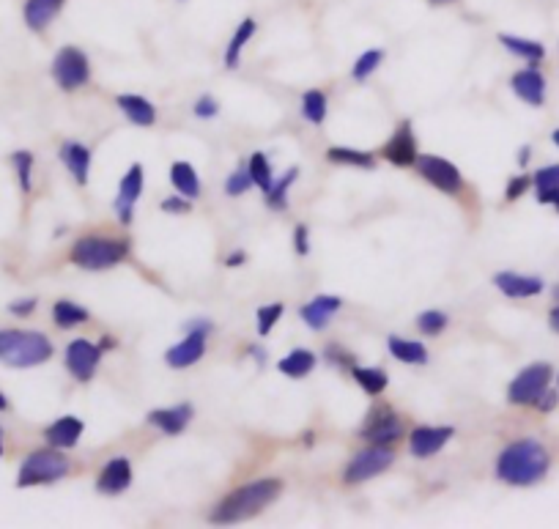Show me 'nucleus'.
Listing matches in <instances>:
<instances>
[{
    "label": "nucleus",
    "instance_id": "nucleus-20",
    "mask_svg": "<svg viewBox=\"0 0 559 529\" xmlns=\"http://www.w3.org/2000/svg\"><path fill=\"white\" fill-rule=\"evenodd\" d=\"M85 425L80 417H74V414H66V417H58L53 425H47L44 428V439H47V445L50 447H58V450H72L77 442H80V436H83Z\"/></svg>",
    "mask_w": 559,
    "mask_h": 529
},
{
    "label": "nucleus",
    "instance_id": "nucleus-39",
    "mask_svg": "<svg viewBox=\"0 0 559 529\" xmlns=\"http://www.w3.org/2000/svg\"><path fill=\"white\" fill-rule=\"evenodd\" d=\"M285 307L280 302L275 305H266V307H258V335H269L275 324L283 318Z\"/></svg>",
    "mask_w": 559,
    "mask_h": 529
},
{
    "label": "nucleus",
    "instance_id": "nucleus-48",
    "mask_svg": "<svg viewBox=\"0 0 559 529\" xmlns=\"http://www.w3.org/2000/svg\"><path fill=\"white\" fill-rule=\"evenodd\" d=\"M307 225H296V231H294V250L299 255H307L310 253V242H307Z\"/></svg>",
    "mask_w": 559,
    "mask_h": 529
},
{
    "label": "nucleus",
    "instance_id": "nucleus-21",
    "mask_svg": "<svg viewBox=\"0 0 559 529\" xmlns=\"http://www.w3.org/2000/svg\"><path fill=\"white\" fill-rule=\"evenodd\" d=\"M192 406L190 403H179V406H170V409H154L148 412V423L159 428L165 436H179L184 434V428L192 420Z\"/></svg>",
    "mask_w": 559,
    "mask_h": 529
},
{
    "label": "nucleus",
    "instance_id": "nucleus-13",
    "mask_svg": "<svg viewBox=\"0 0 559 529\" xmlns=\"http://www.w3.org/2000/svg\"><path fill=\"white\" fill-rule=\"evenodd\" d=\"M453 428L450 425H420L414 428L412 439H409V453L414 458H431L442 450L450 439H453Z\"/></svg>",
    "mask_w": 559,
    "mask_h": 529
},
{
    "label": "nucleus",
    "instance_id": "nucleus-40",
    "mask_svg": "<svg viewBox=\"0 0 559 529\" xmlns=\"http://www.w3.org/2000/svg\"><path fill=\"white\" fill-rule=\"evenodd\" d=\"M250 187H253V179H250L247 168L233 170L231 176H228V181H225V192H228V198H239V195H244Z\"/></svg>",
    "mask_w": 559,
    "mask_h": 529
},
{
    "label": "nucleus",
    "instance_id": "nucleus-23",
    "mask_svg": "<svg viewBox=\"0 0 559 529\" xmlns=\"http://www.w3.org/2000/svg\"><path fill=\"white\" fill-rule=\"evenodd\" d=\"M58 157L66 165V170L72 173L77 184H88V173H91V149L77 143V140H66Z\"/></svg>",
    "mask_w": 559,
    "mask_h": 529
},
{
    "label": "nucleus",
    "instance_id": "nucleus-5",
    "mask_svg": "<svg viewBox=\"0 0 559 529\" xmlns=\"http://www.w3.org/2000/svg\"><path fill=\"white\" fill-rule=\"evenodd\" d=\"M69 458H66L58 447H42L33 450L25 461H22L20 472H17V488H33V486H50L58 483L69 475Z\"/></svg>",
    "mask_w": 559,
    "mask_h": 529
},
{
    "label": "nucleus",
    "instance_id": "nucleus-24",
    "mask_svg": "<svg viewBox=\"0 0 559 529\" xmlns=\"http://www.w3.org/2000/svg\"><path fill=\"white\" fill-rule=\"evenodd\" d=\"M116 105L121 107V113H124L132 124H138V127H151V124L157 121V107L151 105L148 99H143V96L121 94L116 99Z\"/></svg>",
    "mask_w": 559,
    "mask_h": 529
},
{
    "label": "nucleus",
    "instance_id": "nucleus-43",
    "mask_svg": "<svg viewBox=\"0 0 559 529\" xmlns=\"http://www.w3.org/2000/svg\"><path fill=\"white\" fill-rule=\"evenodd\" d=\"M192 110H195V116L198 118H214L217 113H220V102H217V99H214L211 94H203L201 99L195 102Z\"/></svg>",
    "mask_w": 559,
    "mask_h": 529
},
{
    "label": "nucleus",
    "instance_id": "nucleus-27",
    "mask_svg": "<svg viewBox=\"0 0 559 529\" xmlns=\"http://www.w3.org/2000/svg\"><path fill=\"white\" fill-rule=\"evenodd\" d=\"M170 184L179 190V195L190 198V201L201 195V179H198V170L192 168L190 162H176L170 168Z\"/></svg>",
    "mask_w": 559,
    "mask_h": 529
},
{
    "label": "nucleus",
    "instance_id": "nucleus-54",
    "mask_svg": "<svg viewBox=\"0 0 559 529\" xmlns=\"http://www.w3.org/2000/svg\"><path fill=\"white\" fill-rule=\"evenodd\" d=\"M99 346H102V351H105V349H113V346H116V340H113V338H105V340H102V343H99Z\"/></svg>",
    "mask_w": 559,
    "mask_h": 529
},
{
    "label": "nucleus",
    "instance_id": "nucleus-37",
    "mask_svg": "<svg viewBox=\"0 0 559 529\" xmlns=\"http://www.w3.org/2000/svg\"><path fill=\"white\" fill-rule=\"evenodd\" d=\"M381 61H384V53L381 50H368V53H362L357 58V64H354V69H351V77L357 80V83H362V80H368L376 69L381 66Z\"/></svg>",
    "mask_w": 559,
    "mask_h": 529
},
{
    "label": "nucleus",
    "instance_id": "nucleus-3",
    "mask_svg": "<svg viewBox=\"0 0 559 529\" xmlns=\"http://www.w3.org/2000/svg\"><path fill=\"white\" fill-rule=\"evenodd\" d=\"M53 340L28 329H0V362L9 368H36L53 357Z\"/></svg>",
    "mask_w": 559,
    "mask_h": 529
},
{
    "label": "nucleus",
    "instance_id": "nucleus-1",
    "mask_svg": "<svg viewBox=\"0 0 559 529\" xmlns=\"http://www.w3.org/2000/svg\"><path fill=\"white\" fill-rule=\"evenodd\" d=\"M549 469L551 453L543 442L532 439V436L510 442L496 458V477L502 483H507V486H535V483H540L543 477L549 475Z\"/></svg>",
    "mask_w": 559,
    "mask_h": 529
},
{
    "label": "nucleus",
    "instance_id": "nucleus-57",
    "mask_svg": "<svg viewBox=\"0 0 559 529\" xmlns=\"http://www.w3.org/2000/svg\"><path fill=\"white\" fill-rule=\"evenodd\" d=\"M551 140H554V146L559 149V129H554V132H551Z\"/></svg>",
    "mask_w": 559,
    "mask_h": 529
},
{
    "label": "nucleus",
    "instance_id": "nucleus-14",
    "mask_svg": "<svg viewBox=\"0 0 559 529\" xmlns=\"http://www.w3.org/2000/svg\"><path fill=\"white\" fill-rule=\"evenodd\" d=\"M129 486H132V461L127 455L110 458L105 469L96 477V491L107 494V497H116L121 491H127Z\"/></svg>",
    "mask_w": 559,
    "mask_h": 529
},
{
    "label": "nucleus",
    "instance_id": "nucleus-26",
    "mask_svg": "<svg viewBox=\"0 0 559 529\" xmlns=\"http://www.w3.org/2000/svg\"><path fill=\"white\" fill-rule=\"evenodd\" d=\"M255 31H258V22H255L253 17H244V20L236 25V33L231 36L228 50H225V66H228V69H236V66H239V61H242L244 44L253 39Z\"/></svg>",
    "mask_w": 559,
    "mask_h": 529
},
{
    "label": "nucleus",
    "instance_id": "nucleus-7",
    "mask_svg": "<svg viewBox=\"0 0 559 529\" xmlns=\"http://www.w3.org/2000/svg\"><path fill=\"white\" fill-rule=\"evenodd\" d=\"M50 72H53V80L61 91H77L91 80V61L77 47H61L55 53Z\"/></svg>",
    "mask_w": 559,
    "mask_h": 529
},
{
    "label": "nucleus",
    "instance_id": "nucleus-32",
    "mask_svg": "<svg viewBox=\"0 0 559 529\" xmlns=\"http://www.w3.org/2000/svg\"><path fill=\"white\" fill-rule=\"evenodd\" d=\"M247 173H250V179L258 190L269 192L272 190V184H275V173H272V165H269V157H266L264 151H255L250 162H247Z\"/></svg>",
    "mask_w": 559,
    "mask_h": 529
},
{
    "label": "nucleus",
    "instance_id": "nucleus-25",
    "mask_svg": "<svg viewBox=\"0 0 559 529\" xmlns=\"http://www.w3.org/2000/svg\"><path fill=\"white\" fill-rule=\"evenodd\" d=\"M499 44L505 47L507 53L524 58L532 66H538L546 58V47L543 44L532 42V39H521V36H513V33H499Z\"/></svg>",
    "mask_w": 559,
    "mask_h": 529
},
{
    "label": "nucleus",
    "instance_id": "nucleus-50",
    "mask_svg": "<svg viewBox=\"0 0 559 529\" xmlns=\"http://www.w3.org/2000/svg\"><path fill=\"white\" fill-rule=\"evenodd\" d=\"M244 261H247V253H244V250H239V253L228 255V261H225V264H228V266H242Z\"/></svg>",
    "mask_w": 559,
    "mask_h": 529
},
{
    "label": "nucleus",
    "instance_id": "nucleus-9",
    "mask_svg": "<svg viewBox=\"0 0 559 529\" xmlns=\"http://www.w3.org/2000/svg\"><path fill=\"white\" fill-rule=\"evenodd\" d=\"M359 436L370 445H395L403 436V423L390 406H373L365 417V423L359 428Z\"/></svg>",
    "mask_w": 559,
    "mask_h": 529
},
{
    "label": "nucleus",
    "instance_id": "nucleus-16",
    "mask_svg": "<svg viewBox=\"0 0 559 529\" xmlns=\"http://www.w3.org/2000/svg\"><path fill=\"white\" fill-rule=\"evenodd\" d=\"M384 159L392 162V165H398V168H409L417 162V140H414V132H412V121H403L398 132L392 135V140L384 146Z\"/></svg>",
    "mask_w": 559,
    "mask_h": 529
},
{
    "label": "nucleus",
    "instance_id": "nucleus-19",
    "mask_svg": "<svg viewBox=\"0 0 559 529\" xmlns=\"http://www.w3.org/2000/svg\"><path fill=\"white\" fill-rule=\"evenodd\" d=\"M64 6L66 0H25L22 3V20L28 25V31L42 33L64 11Z\"/></svg>",
    "mask_w": 559,
    "mask_h": 529
},
{
    "label": "nucleus",
    "instance_id": "nucleus-58",
    "mask_svg": "<svg viewBox=\"0 0 559 529\" xmlns=\"http://www.w3.org/2000/svg\"><path fill=\"white\" fill-rule=\"evenodd\" d=\"M0 455H3V442H0Z\"/></svg>",
    "mask_w": 559,
    "mask_h": 529
},
{
    "label": "nucleus",
    "instance_id": "nucleus-10",
    "mask_svg": "<svg viewBox=\"0 0 559 529\" xmlns=\"http://www.w3.org/2000/svg\"><path fill=\"white\" fill-rule=\"evenodd\" d=\"M184 329H187V338L176 346H170L168 354H165V362L170 368H192L206 354V338H209L211 329L209 321H203V318L201 321H190Z\"/></svg>",
    "mask_w": 559,
    "mask_h": 529
},
{
    "label": "nucleus",
    "instance_id": "nucleus-45",
    "mask_svg": "<svg viewBox=\"0 0 559 529\" xmlns=\"http://www.w3.org/2000/svg\"><path fill=\"white\" fill-rule=\"evenodd\" d=\"M36 305H39V299H36V297L14 299V302L9 305V313H11V316H17V318H28V316H33Z\"/></svg>",
    "mask_w": 559,
    "mask_h": 529
},
{
    "label": "nucleus",
    "instance_id": "nucleus-15",
    "mask_svg": "<svg viewBox=\"0 0 559 529\" xmlns=\"http://www.w3.org/2000/svg\"><path fill=\"white\" fill-rule=\"evenodd\" d=\"M140 192H143V165L135 162L127 170V176L118 184V198H116V212L118 220L124 225L132 223V214H135V203H138Z\"/></svg>",
    "mask_w": 559,
    "mask_h": 529
},
{
    "label": "nucleus",
    "instance_id": "nucleus-46",
    "mask_svg": "<svg viewBox=\"0 0 559 529\" xmlns=\"http://www.w3.org/2000/svg\"><path fill=\"white\" fill-rule=\"evenodd\" d=\"M162 212H170V214H184L190 212V198H168V201H162V206H159Z\"/></svg>",
    "mask_w": 559,
    "mask_h": 529
},
{
    "label": "nucleus",
    "instance_id": "nucleus-31",
    "mask_svg": "<svg viewBox=\"0 0 559 529\" xmlns=\"http://www.w3.org/2000/svg\"><path fill=\"white\" fill-rule=\"evenodd\" d=\"M329 162L335 165H354V168H376V157L368 154V151H357V149H346V146H332L327 151Z\"/></svg>",
    "mask_w": 559,
    "mask_h": 529
},
{
    "label": "nucleus",
    "instance_id": "nucleus-56",
    "mask_svg": "<svg viewBox=\"0 0 559 529\" xmlns=\"http://www.w3.org/2000/svg\"><path fill=\"white\" fill-rule=\"evenodd\" d=\"M9 409V401H6V395L0 392V412H6Z\"/></svg>",
    "mask_w": 559,
    "mask_h": 529
},
{
    "label": "nucleus",
    "instance_id": "nucleus-55",
    "mask_svg": "<svg viewBox=\"0 0 559 529\" xmlns=\"http://www.w3.org/2000/svg\"><path fill=\"white\" fill-rule=\"evenodd\" d=\"M431 6H450V3H455V0H428Z\"/></svg>",
    "mask_w": 559,
    "mask_h": 529
},
{
    "label": "nucleus",
    "instance_id": "nucleus-30",
    "mask_svg": "<svg viewBox=\"0 0 559 529\" xmlns=\"http://www.w3.org/2000/svg\"><path fill=\"white\" fill-rule=\"evenodd\" d=\"M88 310L77 302H69V299H58L53 305V321L61 329H72L77 324H85L88 321Z\"/></svg>",
    "mask_w": 559,
    "mask_h": 529
},
{
    "label": "nucleus",
    "instance_id": "nucleus-51",
    "mask_svg": "<svg viewBox=\"0 0 559 529\" xmlns=\"http://www.w3.org/2000/svg\"><path fill=\"white\" fill-rule=\"evenodd\" d=\"M549 327L554 329V332H557V335H559V305L551 307V313H549Z\"/></svg>",
    "mask_w": 559,
    "mask_h": 529
},
{
    "label": "nucleus",
    "instance_id": "nucleus-22",
    "mask_svg": "<svg viewBox=\"0 0 559 529\" xmlns=\"http://www.w3.org/2000/svg\"><path fill=\"white\" fill-rule=\"evenodd\" d=\"M340 307H343V299L332 297V294H321V297L307 302V305L299 310V318H302L310 329H324L332 318L338 316Z\"/></svg>",
    "mask_w": 559,
    "mask_h": 529
},
{
    "label": "nucleus",
    "instance_id": "nucleus-44",
    "mask_svg": "<svg viewBox=\"0 0 559 529\" xmlns=\"http://www.w3.org/2000/svg\"><path fill=\"white\" fill-rule=\"evenodd\" d=\"M532 187V176H513L510 179V184H507V190H505V198L507 201H518L524 192Z\"/></svg>",
    "mask_w": 559,
    "mask_h": 529
},
{
    "label": "nucleus",
    "instance_id": "nucleus-29",
    "mask_svg": "<svg viewBox=\"0 0 559 529\" xmlns=\"http://www.w3.org/2000/svg\"><path fill=\"white\" fill-rule=\"evenodd\" d=\"M280 373H285L288 379H305L307 373H313L316 368V354L310 349H294L288 357L280 360Z\"/></svg>",
    "mask_w": 559,
    "mask_h": 529
},
{
    "label": "nucleus",
    "instance_id": "nucleus-52",
    "mask_svg": "<svg viewBox=\"0 0 559 529\" xmlns=\"http://www.w3.org/2000/svg\"><path fill=\"white\" fill-rule=\"evenodd\" d=\"M529 154H532V149H529V146H524V149L518 151V165H521V168H524V165L529 162Z\"/></svg>",
    "mask_w": 559,
    "mask_h": 529
},
{
    "label": "nucleus",
    "instance_id": "nucleus-35",
    "mask_svg": "<svg viewBox=\"0 0 559 529\" xmlns=\"http://www.w3.org/2000/svg\"><path fill=\"white\" fill-rule=\"evenodd\" d=\"M302 116L310 121V124H324V118H327V96L324 91H307L302 96Z\"/></svg>",
    "mask_w": 559,
    "mask_h": 529
},
{
    "label": "nucleus",
    "instance_id": "nucleus-59",
    "mask_svg": "<svg viewBox=\"0 0 559 529\" xmlns=\"http://www.w3.org/2000/svg\"><path fill=\"white\" fill-rule=\"evenodd\" d=\"M0 436H3V431H0Z\"/></svg>",
    "mask_w": 559,
    "mask_h": 529
},
{
    "label": "nucleus",
    "instance_id": "nucleus-34",
    "mask_svg": "<svg viewBox=\"0 0 559 529\" xmlns=\"http://www.w3.org/2000/svg\"><path fill=\"white\" fill-rule=\"evenodd\" d=\"M299 176V168H288L280 176V181L272 184V190L266 192V203H269V209H275V212H283L285 206H288V190H291V184L296 181Z\"/></svg>",
    "mask_w": 559,
    "mask_h": 529
},
{
    "label": "nucleus",
    "instance_id": "nucleus-53",
    "mask_svg": "<svg viewBox=\"0 0 559 529\" xmlns=\"http://www.w3.org/2000/svg\"><path fill=\"white\" fill-rule=\"evenodd\" d=\"M250 351H253V357H255V360H258V365H264V362H266L264 349H250Z\"/></svg>",
    "mask_w": 559,
    "mask_h": 529
},
{
    "label": "nucleus",
    "instance_id": "nucleus-42",
    "mask_svg": "<svg viewBox=\"0 0 559 529\" xmlns=\"http://www.w3.org/2000/svg\"><path fill=\"white\" fill-rule=\"evenodd\" d=\"M535 187H559V165H546L532 176Z\"/></svg>",
    "mask_w": 559,
    "mask_h": 529
},
{
    "label": "nucleus",
    "instance_id": "nucleus-47",
    "mask_svg": "<svg viewBox=\"0 0 559 529\" xmlns=\"http://www.w3.org/2000/svg\"><path fill=\"white\" fill-rule=\"evenodd\" d=\"M540 206H554L559 212V187H538Z\"/></svg>",
    "mask_w": 559,
    "mask_h": 529
},
{
    "label": "nucleus",
    "instance_id": "nucleus-38",
    "mask_svg": "<svg viewBox=\"0 0 559 529\" xmlns=\"http://www.w3.org/2000/svg\"><path fill=\"white\" fill-rule=\"evenodd\" d=\"M447 324H450V318L442 310H425L417 318V329H420L422 335H442Z\"/></svg>",
    "mask_w": 559,
    "mask_h": 529
},
{
    "label": "nucleus",
    "instance_id": "nucleus-33",
    "mask_svg": "<svg viewBox=\"0 0 559 529\" xmlns=\"http://www.w3.org/2000/svg\"><path fill=\"white\" fill-rule=\"evenodd\" d=\"M351 376L357 379L359 387L368 392V395H381V392L387 390V384H390V376L381 371V368H359V365H354Z\"/></svg>",
    "mask_w": 559,
    "mask_h": 529
},
{
    "label": "nucleus",
    "instance_id": "nucleus-4",
    "mask_svg": "<svg viewBox=\"0 0 559 529\" xmlns=\"http://www.w3.org/2000/svg\"><path fill=\"white\" fill-rule=\"evenodd\" d=\"M129 255L127 239H113V236H83L77 239L72 247L74 266L88 269V272H102V269H113Z\"/></svg>",
    "mask_w": 559,
    "mask_h": 529
},
{
    "label": "nucleus",
    "instance_id": "nucleus-41",
    "mask_svg": "<svg viewBox=\"0 0 559 529\" xmlns=\"http://www.w3.org/2000/svg\"><path fill=\"white\" fill-rule=\"evenodd\" d=\"M327 362H329V365H335V368H343V371H346V368L351 371V368L357 365L349 351L340 349V346H335V343H332V346L327 349Z\"/></svg>",
    "mask_w": 559,
    "mask_h": 529
},
{
    "label": "nucleus",
    "instance_id": "nucleus-2",
    "mask_svg": "<svg viewBox=\"0 0 559 529\" xmlns=\"http://www.w3.org/2000/svg\"><path fill=\"white\" fill-rule=\"evenodd\" d=\"M283 491V483L277 477H266V480H253L247 486L236 488L228 497L222 499L217 508L211 510V524H239L264 513Z\"/></svg>",
    "mask_w": 559,
    "mask_h": 529
},
{
    "label": "nucleus",
    "instance_id": "nucleus-11",
    "mask_svg": "<svg viewBox=\"0 0 559 529\" xmlns=\"http://www.w3.org/2000/svg\"><path fill=\"white\" fill-rule=\"evenodd\" d=\"M414 165L420 170L422 179L433 184L436 190H442L444 195H458V192L464 190V176H461V170L455 168L453 162L433 157V154H425V157H417Z\"/></svg>",
    "mask_w": 559,
    "mask_h": 529
},
{
    "label": "nucleus",
    "instance_id": "nucleus-28",
    "mask_svg": "<svg viewBox=\"0 0 559 529\" xmlns=\"http://www.w3.org/2000/svg\"><path fill=\"white\" fill-rule=\"evenodd\" d=\"M387 349L398 362H406V365H425L428 362V349L422 346L420 340H406V338H395L392 335L387 340Z\"/></svg>",
    "mask_w": 559,
    "mask_h": 529
},
{
    "label": "nucleus",
    "instance_id": "nucleus-17",
    "mask_svg": "<svg viewBox=\"0 0 559 529\" xmlns=\"http://www.w3.org/2000/svg\"><path fill=\"white\" fill-rule=\"evenodd\" d=\"M510 88L521 102H527L532 107H543V102H546V77L540 75L538 66L529 64V69L516 72L510 80Z\"/></svg>",
    "mask_w": 559,
    "mask_h": 529
},
{
    "label": "nucleus",
    "instance_id": "nucleus-49",
    "mask_svg": "<svg viewBox=\"0 0 559 529\" xmlns=\"http://www.w3.org/2000/svg\"><path fill=\"white\" fill-rule=\"evenodd\" d=\"M557 403H559V395L554 390H546L543 392V395H540L538 398V403H535V406H538L540 412H551V409H557Z\"/></svg>",
    "mask_w": 559,
    "mask_h": 529
},
{
    "label": "nucleus",
    "instance_id": "nucleus-12",
    "mask_svg": "<svg viewBox=\"0 0 559 529\" xmlns=\"http://www.w3.org/2000/svg\"><path fill=\"white\" fill-rule=\"evenodd\" d=\"M99 360H102V346H96L91 340L77 338L66 346V368L77 381L94 379Z\"/></svg>",
    "mask_w": 559,
    "mask_h": 529
},
{
    "label": "nucleus",
    "instance_id": "nucleus-18",
    "mask_svg": "<svg viewBox=\"0 0 559 529\" xmlns=\"http://www.w3.org/2000/svg\"><path fill=\"white\" fill-rule=\"evenodd\" d=\"M494 286L510 299H529L543 294L546 283L540 277L532 275H518V272H496Z\"/></svg>",
    "mask_w": 559,
    "mask_h": 529
},
{
    "label": "nucleus",
    "instance_id": "nucleus-8",
    "mask_svg": "<svg viewBox=\"0 0 559 529\" xmlns=\"http://www.w3.org/2000/svg\"><path fill=\"white\" fill-rule=\"evenodd\" d=\"M395 461V455L387 445H370L365 450H359L346 466L343 472V483L349 486H359V483H368L370 477H379L381 472H387Z\"/></svg>",
    "mask_w": 559,
    "mask_h": 529
},
{
    "label": "nucleus",
    "instance_id": "nucleus-36",
    "mask_svg": "<svg viewBox=\"0 0 559 529\" xmlns=\"http://www.w3.org/2000/svg\"><path fill=\"white\" fill-rule=\"evenodd\" d=\"M11 165L17 170L22 192L28 195V192L33 190V154L31 151H14V154H11Z\"/></svg>",
    "mask_w": 559,
    "mask_h": 529
},
{
    "label": "nucleus",
    "instance_id": "nucleus-6",
    "mask_svg": "<svg viewBox=\"0 0 559 529\" xmlns=\"http://www.w3.org/2000/svg\"><path fill=\"white\" fill-rule=\"evenodd\" d=\"M554 368L549 362H532L507 387V401L513 406H535L543 392L549 390Z\"/></svg>",
    "mask_w": 559,
    "mask_h": 529
}]
</instances>
